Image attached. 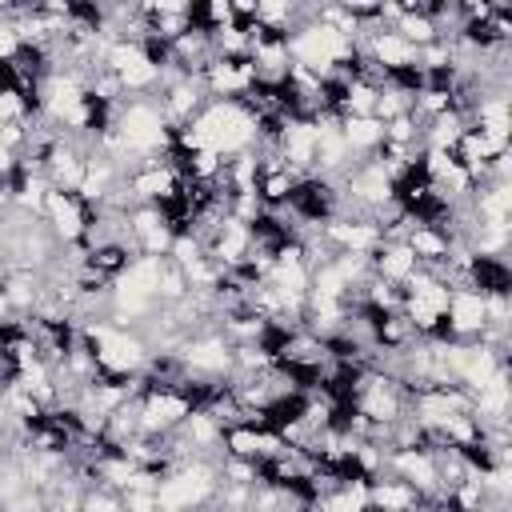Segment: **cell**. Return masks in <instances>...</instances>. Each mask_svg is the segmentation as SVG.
I'll use <instances>...</instances> for the list:
<instances>
[{"mask_svg": "<svg viewBox=\"0 0 512 512\" xmlns=\"http://www.w3.org/2000/svg\"><path fill=\"white\" fill-rule=\"evenodd\" d=\"M368 508H376V512H416L420 508V492L384 472V476L368 480Z\"/></svg>", "mask_w": 512, "mask_h": 512, "instance_id": "3", "label": "cell"}, {"mask_svg": "<svg viewBox=\"0 0 512 512\" xmlns=\"http://www.w3.org/2000/svg\"><path fill=\"white\" fill-rule=\"evenodd\" d=\"M44 224H48V232L56 236V244L60 248H72V244H80L84 240V232H88V208L72 196V192H48V200H44V216H40Z\"/></svg>", "mask_w": 512, "mask_h": 512, "instance_id": "1", "label": "cell"}, {"mask_svg": "<svg viewBox=\"0 0 512 512\" xmlns=\"http://www.w3.org/2000/svg\"><path fill=\"white\" fill-rule=\"evenodd\" d=\"M340 140L348 144V152H352L356 160H364V156L380 152V144H384V124H380L376 116H344V120H340Z\"/></svg>", "mask_w": 512, "mask_h": 512, "instance_id": "5", "label": "cell"}, {"mask_svg": "<svg viewBox=\"0 0 512 512\" xmlns=\"http://www.w3.org/2000/svg\"><path fill=\"white\" fill-rule=\"evenodd\" d=\"M416 268H420V264H416V256H412V248H408L404 240H384V244L372 252V272H376L380 280L396 284V288H404V280H408Z\"/></svg>", "mask_w": 512, "mask_h": 512, "instance_id": "4", "label": "cell"}, {"mask_svg": "<svg viewBox=\"0 0 512 512\" xmlns=\"http://www.w3.org/2000/svg\"><path fill=\"white\" fill-rule=\"evenodd\" d=\"M484 296L480 292H472V288H460V292H452V300H448V308H444V332L452 336V340H476L480 332H484Z\"/></svg>", "mask_w": 512, "mask_h": 512, "instance_id": "2", "label": "cell"}]
</instances>
